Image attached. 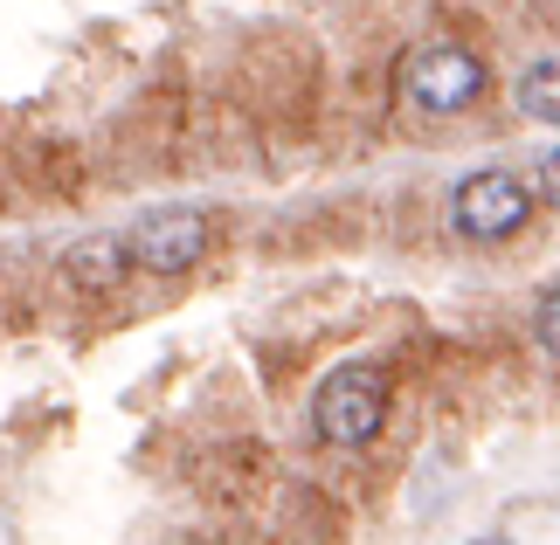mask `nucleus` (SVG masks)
Wrapping results in <instances>:
<instances>
[{"label":"nucleus","instance_id":"obj_1","mask_svg":"<svg viewBox=\"0 0 560 545\" xmlns=\"http://www.w3.org/2000/svg\"><path fill=\"white\" fill-rule=\"evenodd\" d=\"M381 414H387V366L360 359V366H339V374L318 387L312 428H318L326 449H360V442H374Z\"/></svg>","mask_w":560,"mask_h":545},{"label":"nucleus","instance_id":"obj_2","mask_svg":"<svg viewBox=\"0 0 560 545\" xmlns=\"http://www.w3.org/2000/svg\"><path fill=\"white\" fill-rule=\"evenodd\" d=\"M401 91L408 104H422L429 118H457L485 97V62L464 49V42H429L401 62Z\"/></svg>","mask_w":560,"mask_h":545},{"label":"nucleus","instance_id":"obj_3","mask_svg":"<svg viewBox=\"0 0 560 545\" xmlns=\"http://www.w3.org/2000/svg\"><path fill=\"white\" fill-rule=\"evenodd\" d=\"M526 214H533V187L520 173H470L457 201H450V222L470 242H505V235L526 228Z\"/></svg>","mask_w":560,"mask_h":545},{"label":"nucleus","instance_id":"obj_4","mask_svg":"<svg viewBox=\"0 0 560 545\" xmlns=\"http://www.w3.org/2000/svg\"><path fill=\"white\" fill-rule=\"evenodd\" d=\"M201 249H208V222L194 208H153L125 235V256L153 276H180L187 263H201Z\"/></svg>","mask_w":560,"mask_h":545},{"label":"nucleus","instance_id":"obj_5","mask_svg":"<svg viewBox=\"0 0 560 545\" xmlns=\"http://www.w3.org/2000/svg\"><path fill=\"white\" fill-rule=\"evenodd\" d=\"M512 97H520V111H526V118L560 125V49L540 56V62H526L520 83H512Z\"/></svg>","mask_w":560,"mask_h":545},{"label":"nucleus","instance_id":"obj_6","mask_svg":"<svg viewBox=\"0 0 560 545\" xmlns=\"http://www.w3.org/2000/svg\"><path fill=\"white\" fill-rule=\"evenodd\" d=\"M540 345H547V353L560 359V291H553V297L540 304Z\"/></svg>","mask_w":560,"mask_h":545},{"label":"nucleus","instance_id":"obj_7","mask_svg":"<svg viewBox=\"0 0 560 545\" xmlns=\"http://www.w3.org/2000/svg\"><path fill=\"white\" fill-rule=\"evenodd\" d=\"M540 201L560 208V152H547V159H540Z\"/></svg>","mask_w":560,"mask_h":545}]
</instances>
